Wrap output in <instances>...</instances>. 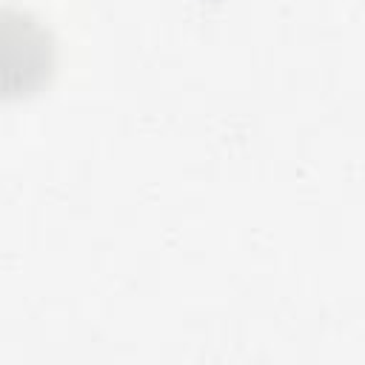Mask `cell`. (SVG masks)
Returning <instances> with one entry per match:
<instances>
[{
    "label": "cell",
    "mask_w": 365,
    "mask_h": 365,
    "mask_svg": "<svg viewBox=\"0 0 365 365\" xmlns=\"http://www.w3.org/2000/svg\"><path fill=\"white\" fill-rule=\"evenodd\" d=\"M54 34L31 11L0 6V100L40 91L54 71Z\"/></svg>",
    "instance_id": "1"
}]
</instances>
